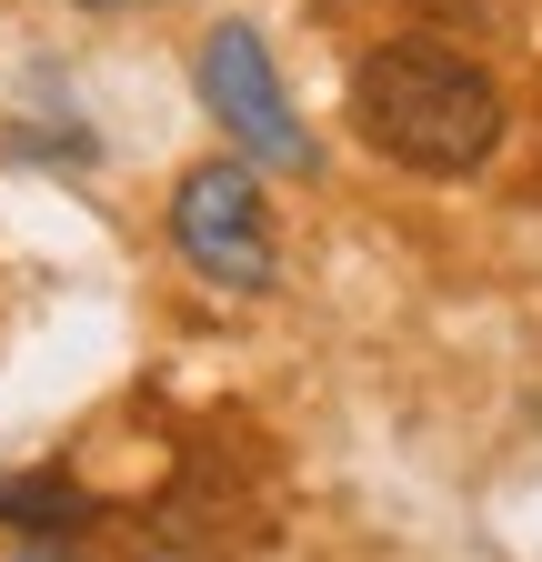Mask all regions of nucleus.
Masks as SVG:
<instances>
[{
    "mask_svg": "<svg viewBox=\"0 0 542 562\" xmlns=\"http://www.w3.org/2000/svg\"><path fill=\"white\" fill-rule=\"evenodd\" d=\"M352 121L382 161L422 181H462L503 151V91L442 41H382L352 70Z\"/></svg>",
    "mask_w": 542,
    "mask_h": 562,
    "instance_id": "obj_1",
    "label": "nucleus"
},
{
    "mask_svg": "<svg viewBox=\"0 0 542 562\" xmlns=\"http://www.w3.org/2000/svg\"><path fill=\"white\" fill-rule=\"evenodd\" d=\"M171 241L191 251L201 281H222V292H271V211H261L251 161H201V171H181V191H171Z\"/></svg>",
    "mask_w": 542,
    "mask_h": 562,
    "instance_id": "obj_2",
    "label": "nucleus"
},
{
    "mask_svg": "<svg viewBox=\"0 0 542 562\" xmlns=\"http://www.w3.org/2000/svg\"><path fill=\"white\" fill-rule=\"evenodd\" d=\"M201 101H212V121L241 140V161H271V171H312V131L292 121L282 81H271V50L232 21L201 41Z\"/></svg>",
    "mask_w": 542,
    "mask_h": 562,
    "instance_id": "obj_3",
    "label": "nucleus"
},
{
    "mask_svg": "<svg viewBox=\"0 0 542 562\" xmlns=\"http://www.w3.org/2000/svg\"><path fill=\"white\" fill-rule=\"evenodd\" d=\"M0 522H11L31 552H71V542H91L101 503L71 472H0Z\"/></svg>",
    "mask_w": 542,
    "mask_h": 562,
    "instance_id": "obj_4",
    "label": "nucleus"
},
{
    "mask_svg": "<svg viewBox=\"0 0 542 562\" xmlns=\"http://www.w3.org/2000/svg\"><path fill=\"white\" fill-rule=\"evenodd\" d=\"M413 11H432V21H493V0H413Z\"/></svg>",
    "mask_w": 542,
    "mask_h": 562,
    "instance_id": "obj_5",
    "label": "nucleus"
},
{
    "mask_svg": "<svg viewBox=\"0 0 542 562\" xmlns=\"http://www.w3.org/2000/svg\"><path fill=\"white\" fill-rule=\"evenodd\" d=\"M81 11H121V0H81Z\"/></svg>",
    "mask_w": 542,
    "mask_h": 562,
    "instance_id": "obj_6",
    "label": "nucleus"
}]
</instances>
